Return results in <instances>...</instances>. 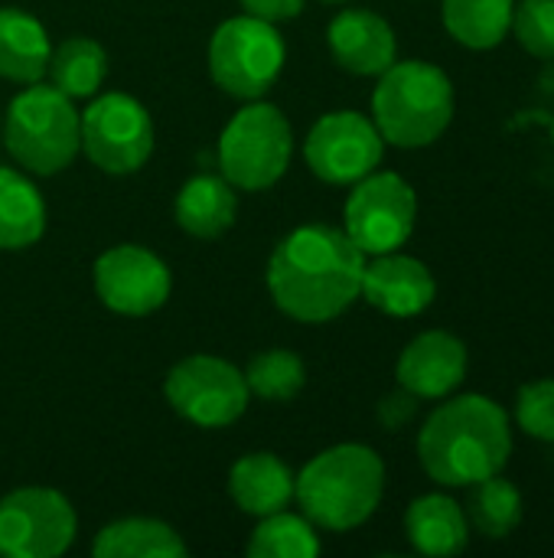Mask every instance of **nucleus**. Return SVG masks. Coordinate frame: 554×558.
Returning a JSON list of instances; mask_svg holds the SVG:
<instances>
[{
  "label": "nucleus",
  "instance_id": "4",
  "mask_svg": "<svg viewBox=\"0 0 554 558\" xmlns=\"http://www.w3.org/2000/svg\"><path fill=\"white\" fill-rule=\"evenodd\" d=\"M454 108V82L424 59H395L372 92V121L382 141L405 150L434 144L451 128Z\"/></svg>",
  "mask_w": 554,
  "mask_h": 558
},
{
  "label": "nucleus",
  "instance_id": "25",
  "mask_svg": "<svg viewBox=\"0 0 554 558\" xmlns=\"http://www.w3.org/2000/svg\"><path fill=\"white\" fill-rule=\"evenodd\" d=\"M467 520L487 539L513 536L519 530V523H522V494H519V487L513 481H506L503 474H493V477L473 484L470 500H467Z\"/></svg>",
  "mask_w": 554,
  "mask_h": 558
},
{
  "label": "nucleus",
  "instance_id": "8",
  "mask_svg": "<svg viewBox=\"0 0 554 558\" xmlns=\"http://www.w3.org/2000/svg\"><path fill=\"white\" fill-rule=\"evenodd\" d=\"M418 219V196L411 183L392 170H372L356 183L343 209V232L362 255L398 252Z\"/></svg>",
  "mask_w": 554,
  "mask_h": 558
},
{
  "label": "nucleus",
  "instance_id": "30",
  "mask_svg": "<svg viewBox=\"0 0 554 558\" xmlns=\"http://www.w3.org/2000/svg\"><path fill=\"white\" fill-rule=\"evenodd\" d=\"M418 396H411L408 389H395V392H389L382 402H379V422H382V428L385 432H402L415 415H418Z\"/></svg>",
  "mask_w": 554,
  "mask_h": 558
},
{
  "label": "nucleus",
  "instance_id": "20",
  "mask_svg": "<svg viewBox=\"0 0 554 558\" xmlns=\"http://www.w3.org/2000/svg\"><path fill=\"white\" fill-rule=\"evenodd\" d=\"M176 226L196 239H219L232 229L238 216V196L235 186L225 177L196 173L186 180L176 193Z\"/></svg>",
  "mask_w": 554,
  "mask_h": 558
},
{
  "label": "nucleus",
  "instance_id": "21",
  "mask_svg": "<svg viewBox=\"0 0 554 558\" xmlns=\"http://www.w3.org/2000/svg\"><path fill=\"white\" fill-rule=\"evenodd\" d=\"M46 203L29 177L0 167V248L20 252L42 239Z\"/></svg>",
  "mask_w": 554,
  "mask_h": 558
},
{
  "label": "nucleus",
  "instance_id": "16",
  "mask_svg": "<svg viewBox=\"0 0 554 558\" xmlns=\"http://www.w3.org/2000/svg\"><path fill=\"white\" fill-rule=\"evenodd\" d=\"M327 43L336 65L353 75H382L398 56V39L389 20L362 7L336 13L330 20Z\"/></svg>",
  "mask_w": 554,
  "mask_h": 558
},
{
  "label": "nucleus",
  "instance_id": "15",
  "mask_svg": "<svg viewBox=\"0 0 554 558\" xmlns=\"http://www.w3.org/2000/svg\"><path fill=\"white\" fill-rule=\"evenodd\" d=\"M395 376L418 399H447L467 379V347L447 330L418 333L402 350Z\"/></svg>",
  "mask_w": 554,
  "mask_h": 558
},
{
  "label": "nucleus",
  "instance_id": "6",
  "mask_svg": "<svg viewBox=\"0 0 554 558\" xmlns=\"http://www.w3.org/2000/svg\"><path fill=\"white\" fill-rule=\"evenodd\" d=\"M294 157V131L284 111L271 101L255 98L245 105L219 137L222 177L245 193L274 186Z\"/></svg>",
  "mask_w": 554,
  "mask_h": 558
},
{
  "label": "nucleus",
  "instance_id": "18",
  "mask_svg": "<svg viewBox=\"0 0 554 558\" xmlns=\"http://www.w3.org/2000/svg\"><path fill=\"white\" fill-rule=\"evenodd\" d=\"M405 533L415 553L434 558L457 556L470 543V520L457 500L444 494L418 497L405 513Z\"/></svg>",
  "mask_w": 554,
  "mask_h": 558
},
{
  "label": "nucleus",
  "instance_id": "1",
  "mask_svg": "<svg viewBox=\"0 0 554 558\" xmlns=\"http://www.w3.org/2000/svg\"><path fill=\"white\" fill-rule=\"evenodd\" d=\"M366 255L333 226L310 222L287 232L268 262V291L274 304L300 324L336 320L359 301Z\"/></svg>",
  "mask_w": 554,
  "mask_h": 558
},
{
  "label": "nucleus",
  "instance_id": "9",
  "mask_svg": "<svg viewBox=\"0 0 554 558\" xmlns=\"http://www.w3.org/2000/svg\"><path fill=\"white\" fill-rule=\"evenodd\" d=\"M170 409L196 428H225L238 422L248 409L245 373L219 356H186L176 363L163 383Z\"/></svg>",
  "mask_w": 554,
  "mask_h": 558
},
{
  "label": "nucleus",
  "instance_id": "23",
  "mask_svg": "<svg viewBox=\"0 0 554 558\" xmlns=\"http://www.w3.org/2000/svg\"><path fill=\"white\" fill-rule=\"evenodd\" d=\"M46 72L52 78V88H59L72 101L95 98L108 78V52L91 36H69L52 49Z\"/></svg>",
  "mask_w": 554,
  "mask_h": 558
},
{
  "label": "nucleus",
  "instance_id": "22",
  "mask_svg": "<svg viewBox=\"0 0 554 558\" xmlns=\"http://www.w3.org/2000/svg\"><path fill=\"white\" fill-rule=\"evenodd\" d=\"M95 558H180L186 556V543L180 533L160 520H118L108 523L95 543H91Z\"/></svg>",
  "mask_w": 554,
  "mask_h": 558
},
{
  "label": "nucleus",
  "instance_id": "28",
  "mask_svg": "<svg viewBox=\"0 0 554 558\" xmlns=\"http://www.w3.org/2000/svg\"><path fill=\"white\" fill-rule=\"evenodd\" d=\"M513 33L535 59H554V0H522L513 10Z\"/></svg>",
  "mask_w": 554,
  "mask_h": 558
},
{
  "label": "nucleus",
  "instance_id": "14",
  "mask_svg": "<svg viewBox=\"0 0 554 558\" xmlns=\"http://www.w3.org/2000/svg\"><path fill=\"white\" fill-rule=\"evenodd\" d=\"M359 298L389 317H418L434 304L438 281L424 262L402 252H385L366 262Z\"/></svg>",
  "mask_w": 554,
  "mask_h": 558
},
{
  "label": "nucleus",
  "instance_id": "26",
  "mask_svg": "<svg viewBox=\"0 0 554 558\" xmlns=\"http://www.w3.org/2000/svg\"><path fill=\"white\" fill-rule=\"evenodd\" d=\"M317 553H320L317 526L307 517L287 510L261 517V523L248 539L251 558H313Z\"/></svg>",
  "mask_w": 554,
  "mask_h": 558
},
{
  "label": "nucleus",
  "instance_id": "13",
  "mask_svg": "<svg viewBox=\"0 0 554 558\" xmlns=\"http://www.w3.org/2000/svg\"><path fill=\"white\" fill-rule=\"evenodd\" d=\"M170 268L144 245H114L95 262L98 301L124 317H147L170 298Z\"/></svg>",
  "mask_w": 554,
  "mask_h": 558
},
{
  "label": "nucleus",
  "instance_id": "2",
  "mask_svg": "<svg viewBox=\"0 0 554 558\" xmlns=\"http://www.w3.org/2000/svg\"><path fill=\"white\" fill-rule=\"evenodd\" d=\"M513 458L509 412L487 396H457L438 405L421 435L418 461L441 487H473Z\"/></svg>",
  "mask_w": 554,
  "mask_h": 558
},
{
  "label": "nucleus",
  "instance_id": "24",
  "mask_svg": "<svg viewBox=\"0 0 554 558\" xmlns=\"http://www.w3.org/2000/svg\"><path fill=\"white\" fill-rule=\"evenodd\" d=\"M516 0H444V26L467 49H493L513 29Z\"/></svg>",
  "mask_w": 554,
  "mask_h": 558
},
{
  "label": "nucleus",
  "instance_id": "3",
  "mask_svg": "<svg viewBox=\"0 0 554 558\" xmlns=\"http://www.w3.org/2000/svg\"><path fill=\"white\" fill-rule=\"evenodd\" d=\"M385 464L366 445H336L320 451L294 477V500L304 517L330 533L362 526L382 504Z\"/></svg>",
  "mask_w": 554,
  "mask_h": 558
},
{
  "label": "nucleus",
  "instance_id": "17",
  "mask_svg": "<svg viewBox=\"0 0 554 558\" xmlns=\"http://www.w3.org/2000/svg\"><path fill=\"white\" fill-rule=\"evenodd\" d=\"M294 471L271 451L245 454L229 471V494L235 507L248 517H268L287 510L294 500Z\"/></svg>",
  "mask_w": 554,
  "mask_h": 558
},
{
  "label": "nucleus",
  "instance_id": "11",
  "mask_svg": "<svg viewBox=\"0 0 554 558\" xmlns=\"http://www.w3.org/2000/svg\"><path fill=\"white\" fill-rule=\"evenodd\" d=\"M75 510L49 487H23L0 500V556L56 558L75 543Z\"/></svg>",
  "mask_w": 554,
  "mask_h": 558
},
{
  "label": "nucleus",
  "instance_id": "27",
  "mask_svg": "<svg viewBox=\"0 0 554 558\" xmlns=\"http://www.w3.org/2000/svg\"><path fill=\"white\" fill-rule=\"evenodd\" d=\"M307 383L304 360L291 350H268L258 353L245 369V386L251 396L264 402H291Z\"/></svg>",
  "mask_w": 554,
  "mask_h": 558
},
{
  "label": "nucleus",
  "instance_id": "31",
  "mask_svg": "<svg viewBox=\"0 0 554 558\" xmlns=\"http://www.w3.org/2000/svg\"><path fill=\"white\" fill-rule=\"evenodd\" d=\"M245 13L258 16V20H268V23H284V20H294L304 13L307 0H238Z\"/></svg>",
  "mask_w": 554,
  "mask_h": 558
},
{
  "label": "nucleus",
  "instance_id": "10",
  "mask_svg": "<svg viewBox=\"0 0 554 558\" xmlns=\"http://www.w3.org/2000/svg\"><path fill=\"white\" fill-rule=\"evenodd\" d=\"M82 150L104 173H137L153 154V121L147 108L124 92L98 95L82 114Z\"/></svg>",
  "mask_w": 554,
  "mask_h": 558
},
{
  "label": "nucleus",
  "instance_id": "29",
  "mask_svg": "<svg viewBox=\"0 0 554 558\" xmlns=\"http://www.w3.org/2000/svg\"><path fill=\"white\" fill-rule=\"evenodd\" d=\"M516 425L545 445H554V379L526 383L516 396Z\"/></svg>",
  "mask_w": 554,
  "mask_h": 558
},
{
  "label": "nucleus",
  "instance_id": "5",
  "mask_svg": "<svg viewBox=\"0 0 554 558\" xmlns=\"http://www.w3.org/2000/svg\"><path fill=\"white\" fill-rule=\"evenodd\" d=\"M3 144L23 170L36 177L62 173L82 150V114L69 95L33 82L7 108Z\"/></svg>",
  "mask_w": 554,
  "mask_h": 558
},
{
  "label": "nucleus",
  "instance_id": "32",
  "mask_svg": "<svg viewBox=\"0 0 554 558\" xmlns=\"http://www.w3.org/2000/svg\"><path fill=\"white\" fill-rule=\"evenodd\" d=\"M323 3H343V0H323Z\"/></svg>",
  "mask_w": 554,
  "mask_h": 558
},
{
  "label": "nucleus",
  "instance_id": "7",
  "mask_svg": "<svg viewBox=\"0 0 554 558\" xmlns=\"http://www.w3.org/2000/svg\"><path fill=\"white\" fill-rule=\"evenodd\" d=\"M284 59L287 46L278 26L251 13L225 20L209 39V75L232 98H261L278 82Z\"/></svg>",
  "mask_w": 554,
  "mask_h": 558
},
{
  "label": "nucleus",
  "instance_id": "19",
  "mask_svg": "<svg viewBox=\"0 0 554 558\" xmlns=\"http://www.w3.org/2000/svg\"><path fill=\"white\" fill-rule=\"evenodd\" d=\"M49 56L46 26L20 7H0V78L33 85L46 75Z\"/></svg>",
  "mask_w": 554,
  "mask_h": 558
},
{
  "label": "nucleus",
  "instance_id": "12",
  "mask_svg": "<svg viewBox=\"0 0 554 558\" xmlns=\"http://www.w3.org/2000/svg\"><path fill=\"white\" fill-rule=\"evenodd\" d=\"M382 154H385V141L376 121L359 111L323 114L304 141V157L310 173L333 186L359 183L382 163Z\"/></svg>",
  "mask_w": 554,
  "mask_h": 558
}]
</instances>
